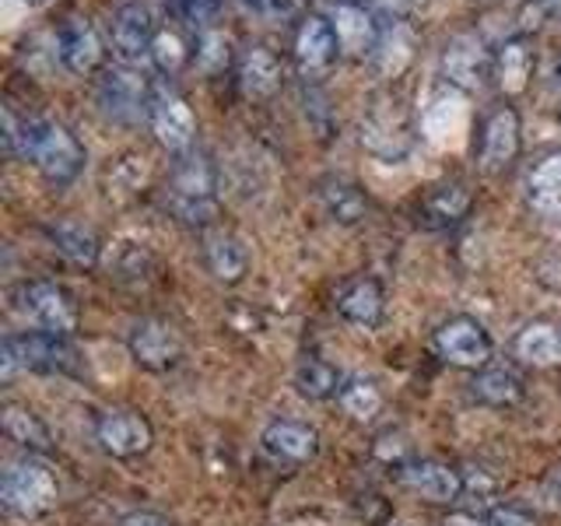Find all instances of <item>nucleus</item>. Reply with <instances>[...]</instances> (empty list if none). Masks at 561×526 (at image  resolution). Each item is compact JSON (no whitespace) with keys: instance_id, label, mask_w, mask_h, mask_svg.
<instances>
[{"instance_id":"6","label":"nucleus","mask_w":561,"mask_h":526,"mask_svg":"<svg viewBox=\"0 0 561 526\" xmlns=\"http://www.w3.org/2000/svg\"><path fill=\"white\" fill-rule=\"evenodd\" d=\"M435 351L438 358L456 365V368H473V373H481V368L491 362V344L488 330L473 320V316H453L443 327L435 330Z\"/></svg>"},{"instance_id":"5","label":"nucleus","mask_w":561,"mask_h":526,"mask_svg":"<svg viewBox=\"0 0 561 526\" xmlns=\"http://www.w3.org/2000/svg\"><path fill=\"white\" fill-rule=\"evenodd\" d=\"M148 127L154 140L172 155H183L193 148V137H197V116H193L190 102L169 84H154L151 95V110H148Z\"/></svg>"},{"instance_id":"38","label":"nucleus","mask_w":561,"mask_h":526,"mask_svg":"<svg viewBox=\"0 0 561 526\" xmlns=\"http://www.w3.org/2000/svg\"><path fill=\"white\" fill-rule=\"evenodd\" d=\"M119 526H172L162 513H151V508H137L119 519Z\"/></svg>"},{"instance_id":"34","label":"nucleus","mask_w":561,"mask_h":526,"mask_svg":"<svg viewBox=\"0 0 561 526\" xmlns=\"http://www.w3.org/2000/svg\"><path fill=\"white\" fill-rule=\"evenodd\" d=\"M169 8H172L175 22H183L190 28H201L204 32L218 18L221 0H169Z\"/></svg>"},{"instance_id":"28","label":"nucleus","mask_w":561,"mask_h":526,"mask_svg":"<svg viewBox=\"0 0 561 526\" xmlns=\"http://www.w3.org/2000/svg\"><path fill=\"white\" fill-rule=\"evenodd\" d=\"M295 390L306 400H330L333 393H341V373L323 358H302L295 365Z\"/></svg>"},{"instance_id":"13","label":"nucleus","mask_w":561,"mask_h":526,"mask_svg":"<svg viewBox=\"0 0 561 526\" xmlns=\"http://www.w3.org/2000/svg\"><path fill=\"white\" fill-rule=\"evenodd\" d=\"M519 116L508 105L491 110L484 127H481V148H478V162L484 172H502L513 158L519 155Z\"/></svg>"},{"instance_id":"36","label":"nucleus","mask_w":561,"mask_h":526,"mask_svg":"<svg viewBox=\"0 0 561 526\" xmlns=\"http://www.w3.org/2000/svg\"><path fill=\"white\" fill-rule=\"evenodd\" d=\"M488 523L491 526H537V519L526 513V508H516V505H499Z\"/></svg>"},{"instance_id":"24","label":"nucleus","mask_w":561,"mask_h":526,"mask_svg":"<svg viewBox=\"0 0 561 526\" xmlns=\"http://www.w3.org/2000/svg\"><path fill=\"white\" fill-rule=\"evenodd\" d=\"M473 400H481L484 408H513L523 400V379L508 365H484L470 382Z\"/></svg>"},{"instance_id":"22","label":"nucleus","mask_w":561,"mask_h":526,"mask_svg":"<svg viewBox=\"0 0 561 526\" xmlns=\"http://www.w3.org/2000/svg\"><path fill=\"white\" fill-rule=\"evenodd\" d=\"M46 236L53 242V250H57L60 256H67L75 267H95L99 263L102 245H99V236L88 225H81L75 218H60V221L46 225Z\"/></svg>"},{"instance_id":"16","label":"nucleus","mask_w":561,"mask_h":526,"mask_svg":"<svg viewBox=\"0 0 561 526\" xmlns=\"http://www.w3.org/2000/svg\"><path fill=\"white\" fill-rule=\"evenodd\" d=\"M154 22H151V11L145 4H123L116 8L113 14V25H110V35H113V46L119 53L123 64H134L140 57H151V43H154Z\"/></svg>"},{"instance_id":"39","label":"nucleus","mask_w":561,"mask_h":526,"mask_svg":"<svg viewBox=\"0 0 561 526\" xmlns=\"http://www.w3.org/2000/svg\"><path fill=\"white\" fill-rule=\"evenodd\" d=\"M460 478H463V473H460ZM491 488H495V481H491L481 467L470 470L467 478H463V491H470V495H484V491H491Z\"/></svg>"},{"instance_id":"4","label":"nucleus","mask_w":561,"mask_h":526,"mask_svg":"<svg viewBox=\"0 0 561 526\" xmlns=\"http://www.w3.org/2000/svg\"><path fill=\"white\" fill-rule=\"evenodd\" d=\"M0 502H4L8 513L22 516V519H35L49 513L57 505V478H53L49 464H43L39 456H22L14 460L4 478H0Z\"/></svg>"},{"instance_id":"41","label":"nucleus","mask_w":561,"mask_h":526,"mask_svg":"<svg viewBox=\"0 0 561 526\" xmlns=\"http://www.w3.org/2000/svg\"><path fill=\"white\" fill-rule=\"evenodd\" d=\"M543 488H548V499H551L554 505H561V467L551 470V478H548V484H543Z\"/></svg>"},{"instance_id":"17","label":"nucleus","mask_w":561,"mask_h":526,"mask_svg":"<svg viewBox=\"0 0 561 526\" xmlns=\"http://www.w3.org/2000/svg\"><path fill=\"white\" fill-rule=\"evenodd\" d=\"M526 204H530L540 218L561 221V148L540 155L534 169L526 172Z\"/></svg>"},{"instance_id":"20","label":"nucleus","mask_w":561,"mask_h":526,"mask_svg":"<svg viewBox=\"0 0 561 526\" xmlns=\"http://www.w3.org/2000/svg\"><path fill=\"white\" fill-rule=\"evenodd\" d=\"M491 78H495L502 95H523L526 84L534 78V49L526 39H505L495 49V64H491Z\"/></svg>"},{"instance_id":"42","label":"nucleus","mask_w":561,"mask_h":526,"mask_svg":"<svg viewBox=\"0 0 561 526\" xmlns=\"http://www.w3.org/2000/svg\"><path fill=\"white\" fill-rule=\"evenodd\" d=\"M554 88H558V99H561V67H558V75H554Z\"/></svg>"},{"instance_id":"25","label":"nucleus","mask_w":561,"mask_h":526,"mask_svg":"<svg viewBox=\"0 0 561 526\" xmlns=\"http://www.w3.org/2000/svg\"><path fill=\"white\" fill-rule=\"evenodd\" d=\"M0 425H4V435L11 438L14 446H22L25 453H49L53 449V435L46 428V421L22 408V403H8L4 414H0Z\"/></svg>"},{"instance_id":"43","label":"nucleus","mask_w":561,"mask_h":526,"mask_svg":"<svg viewBox=\"0 0 561 526\" xmlns=\"http://www.w3.org/2000/svg\"><path fill=\"white\" fill-rule=\"evenodd\" d=\"M25 4H28V8H39V4H46V0H25Z\"/></svg>"},{"instance_id":"2","label":"nucleus","mask_w":561,"mask_h":526,"mask_svg":"<svg viewBox=\"0 0 561 526\" xmlns=\"http://www.w3.org/2000/svg\"><path fill=\"white\" fill-rule=\"evenodd\" d=\"M154 84L145 78V70L134 64H110L99 70L95 81V105L105 119L119 123V127H137L140 119H148Z\"/></svg>"},{"instance_id":"32","label":"nucleus","mask_w":561,"mask_h":526,"mask_svg":"<svg viewBox=\"0 0 561 526\" xmlns=\"http://www.w3.org/2000/svg\"><path fill=\"white\" fill-rule=\"evenodd\" d=\"M337 400H341V408L355 421H373L382 411V393L368 379H347L341 386Z\"/></svg>"},{"instance_id":"30","label":"nucleus","mask_w":561,"mask_h":526,"mask_svg":"<svg viewBox=\"0 0 561 526\" xmlns=\"http://www.w3.org/2000/svg\"><path fill=\"white\" fill-rule=\"evenodd\" d=\"M414 57V43H411V35L403 25H393L390 32H382L379 35V46L373 53V64L382 78H400L403 70H408Z\"/></svg>"},{"instance_id":"27","label":"nucleus","mask_w":561,"mask_h":526,"mask_svg":"<svg viewBox=\"0 0 561 526\" xmlns=\"http://www.w3.org/2000/svg\"><path fill=\"white\" fill-rule=\"evenodd\" d=\"M470 210V193L463 183H443V186H435L425 204H421V215H425L428 225L435 228H449L456 225L463 215Z\"/></svg>"},{"instance_id":"10","label":"nucleus","mask_w":561,"mask_h":526,"mask_svg":"<svg viewBox=\"0 0 561 526\" xmlns=\"http://www.w3.org/2000/svg\"><path fill=\"white\" fill-rule=\"evenodd\" d=\"M127 347H130V358L140 368H148V373H169V368H175V365H180V358H183L180 333H175L162 320H140V323H134L130 338H127Z\"/></svg>"},{"instance_id":"37","label":"nucleus","mask_w":561,"mask_h":526,"mask_svg":"<svg viewBox=\"0 0 561 526\" xmlns=\"http://www.w3.org/2000/svg\"><path fill=\"white\" fill-rule=\"evenodd\" d=\"M365 8L376 18H393V22H400L403 11H408V0H368Z\"/></svg>"},{"instance_id":"26","label":"nucleus","mask_w":561,"mask_h":526,"mask_svg":"<svg viewBox=\"0 0 561 526\" xmlns=\"http://www.w3.org/2000/svg\"><path fill=\"white\" fill-rule=\"evenodd\" d=\"M516 355L534 368H551L561 362V333L551 323H530L516 338Z\"/></svg>"},{"instance_id":"40","label":"nucleus","mask_w":561,"mask_h":526,"mask_svg":"<svg viewBox=\"0 0 561 526\" xmlns=\"http://www.w3.org/2000/svg\"><path fill=\"white\" fill-rule=\"evenodd\" d=\"M443 526H491V523L481 519V516H473V513H449L443 519Z\"/></svg>"},{"instance_id":"11","label":"nucleus","mask_w":561,"mask_h":526,"mask_svg":"<svg viewBox=\"0 0 561 526\" xmlns=\"http://www.w3.org/2000/svg\"><path fill=\"white\" fill-rule=\"evenodd\" d=\"M491 64H495V53H488V46L478 32L453 35L443 49V75L449 84L463 88V92H473V88L488 78Z\"/></svg>"},{"instance_id":"1","label":"nucleus","mask_w":561,"mask_h":526,"mask_svg":"<svg viewBox=\"0 0 561 526\" xmlns=\"http://www.w3.org/2000/svg\"><path fill=\"white\" fill-rule=\"evenodd\" d=\"M18 373H57L75 376L78 373V351L67 338L46 330L28 333H8L0 344V376L14 379Z\"/></svg>"},{"instance_id":"31","label":"nucleus","mask_w":561,"mask_h":526,"mask_svg":"<svg viewBox=\"0 0 561 526\" xmlns=\"http://www.w3.org/2000/svg\"><path fill=\"white\" fill-rule=\"evenodd\" d=\"M193 57V46L186 43V35L183 28H175V25H165V28H158L154 32V43H151V64L162 70L165 78H175L180 70L190 64Z\"/></svg>"},{"instance_id":"3","label":"nucleus","mask_w":561,"mask_h":526,"mask_svg":"<svg viewBox=\"0 0 561 526\" xmlns=\"http://www.w3.org/2000/svg\"><path fill=\"white\" fill-rule=\"evenodd\" d=\"M215 190L218 172L210 165V158L197 151H183L169 183V204L175 218L186 225H207L215 218Z\"/></svg>"},{"instance_id":"29","label":"nucleus","mask_w":561,"mask_h":526,"mask_svg":"<svg viewBox=\"0 0 561 526\" xmlns=\"http://www.w3.org/2000/svg\"><path fill=\"white\" fill-rule=\"evenodd\" d=\"M320 197H323V207H327V215L333 221H341V225H355L365 218V193L355 186V183H347V180H327L323 190H320Z\"/></svg>"},{"instance_id":"19","label":"nucleus","mask_w":561,"mask_h":526,"mask_svg":"<svg viewBox=\"0 0 561 526\" xmlns=\"http://www.w3.org/2000/svg\"><path fill=\"white\" fill-rule=\"evenodd\" d=\"M236 81L245 99H271L280 88V60L267 46H250L236 64Z\"/></svg>"},{"instance_id":"23","label":"nucleus","mask_w":561,"mask_h":526,"mask_svg":"<svg viewBox=\"0 0 561 526\" xmlns=\"http://www.w3.org/2000/svg\"><path fill=\"white\" fill-rule=\"evenodd\" d=\"M337 309L347 323H355L362 330H376L382 323V309H386L379 281L362 277V281H355V285H347L337 298Z\"/></svg>"},{"instance_id":"18","label":"nucleus","mask_w":561,"mask_h":526,"mask_svg":"<svg viewBox=\"0 0 561 526\" xmlns=\"http://www.w3.org/2000/svg\"><path fill=\"white\" fill-rule=\"evenodd\" d=\"M263 449H267L274 460H288V464H309L316 453H320V435L316 428L302 425V421H271L267 428H263Z\"/></svg>"},{"instance_id":"21","label":"nucleus","mask_w":561,"mask_h":526,"mask_svg":"<svg viewBox=\"0 0 561 526\" xmlns=\"http://www.w3.org/2000/svg\"><path fill=\"white\" fill-rule=\"evenodd\" d=\"M204 260H207V271L215 274L221 285H239V281L245 277V271H250V253H245L242 239L232 236V232H225V228H218V232H207Z\"/></svg>"},{"instance_id":"12","label":"nucleus","mask_w":561,"mask_h":526,"mask_svg":"<svg viewBox=\"0 0 561 526\" xmlns=\"http://www.w3.org/2000/svg\"><path fill=\"white\" fill-rule=\"evenodd\" d=\"M330 25H333V35H337L341 57L365 60V57H373V53H376L382 32H379L376 14L368 11L365 4H355V0H341V4L330 11Z\"/></svg>"},{"instance_id":"7","label":"nucleus","mask_w":561,"mask_h":526,"mask_svg":"<svg viewBox=\"0 0 561 526\" xmlns=\"http://www.w3.org/2000/svg\"><path fill=\"white\" fill-rule=\"evenodd\" d=\"M22 312L32 320V327H39L46 333H60L70 338L78 330V306L70 291L57 281H32L22 288Z\"/></svg>"},{"instance_id":"9","label":"nucleus","mask_w":561,"mask_h":526,"mask_svg":"<svg viewBox=\"0 0 561 526\" xmlns=\"http://www.w3.org/2000/svg\"><path fill=\"white\" fill-rule=\"evenodd\" d=\"M99 446L116 456V460H134V456H145L154 443V428L145 414L137 411H105L95 425Z\"/></svg>"},{"instance_id":"8","label":"nucleus","mask_w":561,"mask_h":526,"mask_svg":"<svg viewBox=\"0 0 561 526\" xmlns=\"http://www.w3.org/2000/svg\"><path fill=\"white\" fill-rule=\"evenodd\" d=\"M291 57H295L298 75L306 81H320L327 70L337 64L341 46H337V35H333L330 18L323 14L302 18V25H298L295 43H291Z\"/></svg>"},{"instance_id":"33","label":"nucleus","mask_w":561,"mask_h":526,"mask_svg":"<svg viewBox=\"0 0 561 526\" xmlns=\"http://www.w3.org/2000/svg\"><path fill=\"white\" fill-rule=\"evenodd\" d=\"M193 60L204 70V75H218L232 60V49H228V35L218 28H204L197 32V43H193Z\"/></svg>"},{"instance_id":"35","label":"nucleus","mask_w":561,"mask_h":526,"mask_svg":"<svg viewBox=\"0 0 561 526\" xmlns=\"http://www.w3.org/2000/svg\"><path fill=\"white\" fill-rule=\"evenodd\" d=\"M127 253H130V260H116V263H113L116 277H119V281H127V277L148 274V267H151V253H148V250H140V245H130V242H127Z\"/></svg>"},{"instance_id":"15","label":"nucleus","mask_w":561,"mask_h":526,"mask_svg":"<svg viewBox=\"0 0 561 526\" xmlns=\"http://www.w3.org/2000/svg\"><path fill=\"white\" fill-rule=\"evenodd\" d=\"M400 481L408 484L414 495L438 502V505H449L463 495V478L460 470H453L449 464H438V460H411L400 467Z\"/></svg>"},{"instance_id":"14","label":"nucleus","mask_w":561,"mask_h":526,"mask_svg":"<svg viewBox=\"0 0 561 526\" xmlns=\"http://www.w3.org/2000/svg\"><path fill=\"white\" fill-rule=\"evenodd\" d=\"M57 57L70 75H92L105 60V43L92 22L84 18H70L57 32Z\"/></svg>"}]
</instances>
